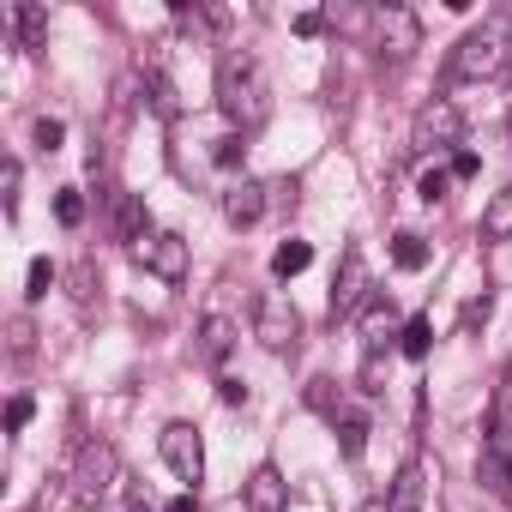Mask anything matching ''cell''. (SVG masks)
Segmentation results:
<instances>
[{"mask_svg": "<svg viewBox=\"0 0 512 512\" xmlns=\"http://www.w3.org/2000/svg\"><path fill=\"white\" fill-rule=\"evenodd\" d=\"M362 332H368V338H362V344H368V356H380V344L392 338V296H380V290H374V302L362 308Z\"/></svg>", "mask_w": 512, "mask_h": 512, "instance_id": "9a60e30c", "label": "cell"}, {"mask_svg": "<svg viewBox=\"0 0 512 512\" xmlns=\"http://www.w3.org/2000/svg\"><path fill=\"white\" fill-rule=\"evenodd\" d=\"M253 338H260L272 356H290L302 344V314L290 308V296H260L253 302Z\"/></svg>", "mask_w": 512, "mask_h": 512, "instance_id": "277c9868", "label": "cell"}, {"mask_svg": "<svg viewBox=\"0 0 512 512\" xmlns=\"http://www.w3.org/2000/svg\"><path fill=\"white\" fill-rule=\"evenodd\" d=\"M398 350H404L410 362H422V356L434 350V320H428V314H416V320H404V332H398Z\"/></svg>", "mask_w": 512, "mask_h": 512, "instance_id": "ac0fdd59", "label": "cell"}, {"mask_svg": "<svg viewBox=\"0 0 512 512\" xmlns=\"http://www.w3.org/2000/svg\"><path fill=\"white\" fill-rule=\"evenodd\" d=\"M127 512H151V500H145V494L133 488V494H127Z\"/></svg>", "mask_w": 512, "mask_h": 512, "instance_id": "e575fe53", "label": "cell"}, {"mask_svg": "<svg viewBox=\"0 0 512 512\" xmlns=\"http://www.w3.org/2000/svg\"><path fill=\"white\" fill-rule=\"evenodd\" d=\"M512 67V43H506V19H482L470 37H458V49L446 55V85H476V79H500Z\"/></svg>", "mask_w": 512, "mask_h": 512, "instance_id": "7a4b0ae2", "label": "cell"}, {"mask_svg": "<svg viewBox=\"0 0 512 512\" xmlns=\"http://www.w3.org/2000/svg\"><path fill=\"white\" fill-rule=\"evenodd\" d=\"M157 446H163V464L187 482V494H193V482L205 476V446H199V428L193 422H169L163 434H157Z\"/></svg>", "mask_w": 512, "mask_h": 512, "instance_id": "ba28073f", "label": "cell"}, {"mask_svg": "<svg viewBox=\"0 0 512 512\" xmlns=\"http://www.w3.org/2000/svg\"><path fill=\"white\" fill-rule=\"evenodd\" d=\"M25 422H31V398H13V404H7V428H13V434H19V428H25Z\"/></svg>", "mask_w": 512, "mask_h": 512, "instance_id": "f1b7e54d", "label": "cell"}, {"mask_svg": "<svg viewBox=\"0 0 512 512\" xmlns=\"http://www.w3.org/2000/svg\"><path fill=\"white\" fill-rule=\"evenodd\" d=\"M163 512H199V494H175V500H169Z\"/></svg>", "mask_w": 512, "mask_h": 512, "instance_id": "836d02e7", "label": "cell"}, {"mask_svg": "<svg viewBox=\"0 0 512 512\" xmlns=\"http://www.w3.org/2000/svg\"><path fill=\"white\" fill-rule=\"evenodd\" d=\"M362 512H386V500H368V506H362Z\"/></svg>", "mask_w": 512, "mask_h": 512, "instance_id": "d590c367", "label": "cell"}, {"mask_svg": "<svg viewBox=\"0 0 512 512\" xmlns=\"http://www.w3.org/2000/svg\"><path fill=\"white\" fill-rule=\"evenodd\" d=\"M488 308H494V296H476V302H470V308H464V326H470V332H476V326H482V320H488Z\"/></svg>", "mask_w": 512, "mask_h": 512, "instance_id": "83f0119b", "label": "cell"}, {"mask_svg": "<svg viewBox=\"0 0 512 512\" xmlns=\"http://www.w3.org/2000/svg\"><path fill=\"white\" fill-rule=\"evenodd\" d=\"M308 266H314V247H308V241H296V235L272 253V278H296V272H308Z\"/></svg>", "mask_w": 512, "mask_h": 512, "instance_id": "e0dca14e", "label": "cell"}, {"mask_svg": "<svg viewBox=\"0 0 512 512\" xmlns=\"http://www.w3.org/2000/svg\"><path fill=\"white\" fill-rule=\"evenodd\" d=\"M127 253H133L145 272H157L163 284H181V278H187V241H181L175 229H151V235H145L139 247H127Z\"/></svg>", "mask_w": 512, "mask_h": 512, "instance_id": "52a82bcc", "label": "cell"}, {"mask_svg": "<svg viewBox=\"0 0 512 512\" xmlns=\"http://www.w3.org/2000/svg\"><path fill=\"white\" fill-rule=\"evenodd\" d=\"M392 260H398V272H422V266H428V241L410 235V229L392 235Z\"/></svg>", "mask_w": 512, "mask_h": 512, "instance_id": "44dd1931", "label": "cell"}, {"mask_svg": "<svg viewBox=\"0 0 512 512\" xmlns=\"http://www.w3.org/2000/svg\"><path fill=\"white\" fill-rule=\"evenodd\" d=\"M217 109L241 133L272 115V79H266V61L253 49H223V61H217Z\"/></svg>", "mask_w": 512, "mask_h": 512, "instance_id": "6da1fadb", "label": "cell"}, {"mask_svg": "<svg viewBox=\"0 0 512 512\" xmlns=\"http://www.w3.org/2000/svg\"><path fill=\"white\" fill-rule=\"evenodd\" d=\"M115 235H121L127 247H139V241L151 235V217H145V205H139L133 193H115Z\"/></svg>", "mask_w": 512, "mask_h": 512, "instance_id": "5bb4252c", "label": "cell"}, {"mask_svg": "<svg viewBox=\"0 0 512 512\" xmlns=\"http://www.w3.org/2000/svg\"><path fill=\"white\" fill-rule=\"evenodd\" d=\"M55 217H61L67 229H79V223H85V193H79V187H61V193H55Z\"/></svg>", "mask_w": 512, "mask_h": 512, "instance_id": "7402d4cb", "label": "cell"}, {"mask_svg": "<svg viewBox=\"0 0 512 512\" xmlns=\"http://www.w3.org/2000/svg\"><path fill=\"white\" fill-rule=\"evenodd\" d=\"M476 169H482V163H476V151H458V157H452V175H458V181H470Z\"/></svg>", "mask_w": 512, "mask_h": 512, "instance_id": "f546056e", "label": "cell"}, {"mask_svg": "<svg viewBox=\"0 0 512 512\" xmlns=\"http://www.w3.org/2000/svg\"><path fill=\"white\" fill-rule=\"evenodd\" d=\"M422 494H428V476H422V464H404V470L392 476L386 512H422Z\"/></svg>", "mask_w": 512, "mask_h": 512, "instance_id": "4fadbf2b", "label": "cell"}, {"mask_svg": "<svg viewBox=\"0 0 512 512\" xmlns=\"http://www.w3.org/2000/svg\"><path fill=\"white\" fill-rule=\"evenodd\" d=\"M49 290H55V266H49V260H31V272H25V296L43 302Z\"/></svg>", "mask_w": 512, "mask_h": 512, "instance_id": "603a6c76", "label": "cell"}, {"mask_svg": "<svg viewBox=\"0 0 512 512\" xmlns=\"http://www.w3.org/2000/svg\"><path fill=\"white\" fill-rule=\"evenodd\" d=\"M229 350H235V326L223 320V314H205L199 320V362H229Z\"/></svg>", "mask_w": 512, "mask_h": 512, "instance_id": "7c38bea8", "label": "cell"}, {"mask_svg": "<svg viewBox=\"0 0 512 512\" xmlns=\"http://www.w3.org/2000/svg\"><path fill=\"white\" fill-rule=\"evenodd\" d=\"M320 31H326V19H320V13H302V19H296V37H320Z\"/></svg>", "mask_w": 512, "mask_h": 512, "instance_id": "d6a6232c", "label": "cell"}, {"mask_svg": "<svg viewBox=\"0 0 512 512\" xmlns=\"http://www.w3.org/2000/svg\"><path fill=\"white\" fill-rule=\"evenodd\" d=\"M7 19L19 25V37H25V49H43V7H31V0H13V7H7Z\"/></svg>", "mask_w": 512, "mask_h": 512, "instance_id": "d6986e66", "label": "cell"}, {"mask_svg": "<svg viewBox=\"0 0 512 512\" xmlns=\"http://www.w3.org/2000/svg\"><path fill=\"white\" fill-rule=\"evenodd\" d=\"M368 302H374V284H368V260H362V247H344V260H338V278H332V320H356Z\"/></svg>", "mask_w": 512, "mask_h": 512, "instance_id": "8992f818", "label": "cell"}, {"mask_svg": "<svg viewBox=\"0 0 512 512\" xmlns=\"http://www.w3.org/2000/svg\"><path fill=\"white\" fill-rule=\"evenodd\" d=\"M61 139H67L61 121H37V145H43V151H61Z\"/></svg>", "mask_w": 512, "mask_h": 512, "instance_id": "4316f807", "label": "cell"}, {"mask_svg": "<svg viewBox=\"0 0 512 512\" xmlns=\"http://www.w3.org/2000/svg\"><path fill=\"white\" fill-rule=\"evenodd\" d=\"M247 506L253 512H284L290 506V482L278 476V464H260V470L247 476Z\"/></svg>", "mask_w": 512, "mask_h": 512, "instance_id": "30bf717a", "label": "cell"}, {"mask_svg": "<svg viewBox=\"0 0 512 512\" xmlns=\"http://www.w3.org/2000/svg\"><path fill=\"white\" fill-rule=\"evenodd\" d=\"M332 428H338V452H344V458L356 464V458L368 452V416H362V410H344V416H338Z\"/></svg>", "mask_w": 512, "mask_h": 512, "instance_id": "2e32d148", "label": "cell"}, {"mask_svg": "<svg viewBox=\"0 0 512 512\" xmlns=\"http://www.w3.org/2000/svg\"><path fill=\"white\" fill-rule=\"evenodd\" d=\"M374 49H380V61L404 67V61L422 49V25H416V13H410V7H380V13H374Z\"/></svg>", "mask_w": 512, "mask_h": 512, "instance_id": "5b68a950", "label": "cell"}, {"mask_svg": "<svg viewBox=\"0 0 512 512\" xmlns=\"http://www.w3.org/2000/svg\"><path fill=\"white\" fill-rule=\"evenodd\" d=\"M223 217L241 223V229L260 223V217H266V187H260V181H235V187L223 193Z\"/></svg>", "mask_w": 512, "mask_h": 512, "instance_id": "8fae6325", "label": "cell"}, {"mask_svg": "<svg viewBox=\"0 0 512 512\" xmlns=\"http://www.w3.org/2000/svg\"><path fill=\"white\" fill-rule=\"evenodd\" d=\"M19 175H25V169L7 157V169H0V187H7V211H19Z\"/></svg>", "mask_w": 512, "mask_h": 512, "instance_id": "484cf974", "label": "cell"}, {"mask_svg": "<svg viewBox=\"0 0 512 512\" xmlns=\"http://www.w3.org/2000/svg\"><path fill=\"white\" fill-rule=\"evenodd\" d=\"M488 229H494V235H506V229H512V199H506V205H494V211H488Z\"/></svg>", "mask_w": 512, "mask_h": 512, "instance_id": "1f68e13d", "label": "cell"}, {"mask_svg": "<svg viewBox=\"0 0 512 512\" xmlns=\"http://www.w3.org/2000/svg\"><path fill=\"white\" fill-rule=\"evenodd\" d=\"M115 488V446L109 440H85L79 446V458H73V470H67V494L85 506V512H97V500Z\"/></svg>", "mask_w": 512, "mask_h": 512, "instance_id": "3957f363", "label": "cell"}, {"mask_svg": "<svg viewBox=\"0 0 512 512\" xmlns=\"http://www.w3.org/2000/svg\"><path fill=\"white\" fill-rule=\"evenodd\" d=\"M241 151H247V145H241V133H229V139H217V151H211V157H217V169H235V163H241Z\"/></svg>", "mask_w": 512, "mask_h": 512, "instance_id": "cb8c5ba5", "label": "cell"}, {"mask_svg": "<svg viewBox=\"0 0 512 512\" xmlns=\"http://www.w3.org/2000/svg\"><path fill=\"white\" fill-rule=\"evenodd\" d=\"M458 133H464L458 109H452L446 97H434V103L416 115V127H410V151H416V157H428V151H446V145H458Z\"/></svg>", "mask_w": 512, "mask_h": 512, "instance_id": "9c48e42d", "label": "cell"}, {"mask_svg": "<svg viewBox=\"0 0 512 512\" xmlns=\"http://www.w3.org/2000/svg\"><path fill=\"white\" fill-rule=\"evenodd\" d=\"M446 187H452V169H428V175H422V199H428V205L446 199Z\"/></svg>", "mask_w": 512, "mask_h": 512, "instance_id": "d4e9b609", "label": "cell"}, {"mask_svg": "<svg viewBox=\"0 0 512 512\" xmlns=\"http://www.w3.org/2000/svg\"><path fill=\"white\" fill-rule=\"evenodd\" d=\"M217 398H223V404H247V386H241V380H217Z\"/></svg>", "mask_w": 512, "mask_h": 512, "instance_id": "4dcf8cb0", "label": "cell"}, {"mask_svg": "<svg viewBox=\"0 0 512 512\" xmlns=\"http://www.w3.org/2000/svg\"><path fill=\"white\" fill-rule=\"evenodd\" d=\"M308 404H314L326 422H338V416L350 410V404H344V392H338V380H326V374H320V380H308Z\"/></svg>", "mask_w": 512, "mask_h": 512, "instance_id": "ffe728a7", "label": "cell"}]
</instances>
